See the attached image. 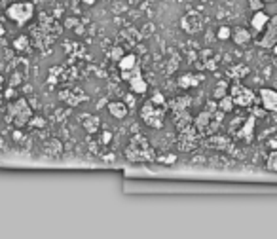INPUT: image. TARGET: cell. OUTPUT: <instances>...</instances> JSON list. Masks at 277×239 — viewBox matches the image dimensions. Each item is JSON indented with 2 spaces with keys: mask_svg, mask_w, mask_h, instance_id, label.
Listing matches in <instances>:
<instances>
[{
  "mask_svg": "<svg viewBox=\"0 0 277 239\" xmlns=\"http://www.w3.org/2000/svg\"><path fill=\"white\" fill-rule=\"evenodd\" d=\"M123 154H125V158L129 161H135V163H152V161H158V154L154 150V146L142 135H133L131 141L127 143Z\"/></svg>",
  "mask_w": 277,
  "mask_h": 239,
  "instance_id": "cell-1",
  "label": "cell"
},
{
  "mask_svg": "<svg viewBox=\"0 0 277 239\" xmlns=\"http://www.w3.org/2000/svg\"><path fill=\"white\" fill-rule=\"evenodd\" d=\"M258 46L264 49H272L274 46H277V16L270 17V21L264 29V36L258 40Z\"/></svg>",
  "mask_w": 277,
  "mask_h": 239,
  "instance_id": "cell-7",
  "label": "cell"
},
{
  "mask_svg": "<svg viewBox=\"0 0 277 239\" xmlns=\"http://www.w3.org/2000/svg\"><path fill=\"white\" fill-rule=\"evenodd\" d=\"M228 74H230V76H233L235 80H239V78H243L245 74H249V66L235 65L233 68H230V70H228Z\"/></svg>",
  "mask_w": 277,
  "mask_h": 239,
  "instance_id": "cell-21",
  "label": "cell"
},
{
  "mask_svg": "<svg viewBox=\"0 0 277 239\" xmlns=\"http://www.w3.org/2000/svg\"><path fill=\"white\" fill-rule=\"evenodd\" d=\"M4 86V78H2V76H0V87Z\"/></svg>",
  "mask_w": 277,
  "mask_h": 239,
  "instance_id": "cell-32",
  "label": "cell"
},
{
  "mask_svg": "<svg viewBox=\"0 0 277 239\" xmlns=\"http://www.w3.org/2000/svg\"><path fill=\"white\" fill-rule=\"evenodd\" d=\"M235 137H237L239 141L247 143V144H251V143H253V139H254V116H251L249 120H245L243 127L235 133Z\"/></svg>",
  "mask_w": 277,
  "mask_h": 239,
  "instance_id": "cell-11",
  "label": "cell"
},
{
  "mask_svg": "<svg viewBox=\"0 0 277 239\" xmlns=\"http://www.w3.org/2000/svg\"><path fill=\"white\" fill-rule=\"evenodd\" d=\"M108 112L118 118V120H122V118H125L127 114H129V107L125 105V103H120V101H112V103H108Z\"/></svg>",
  "mask_w": 277,
  "mask_h": 239,
  "instance_id": "cell-15",
  "label": "cell"
},
{
  "mask_svg": "<svg viewBox=\"0 0 277 239\" xmlns=\"http://www.w3.org/2000/svg\"><path fill=\"white\" fill-rule=\"evenodd\" d=\"M266 169H268V171H272V173H277V150H272V152L268 154Z\"/></svg>",
  "mask_w": 277,
  "mask_h": 239,
  "instance_id": "cell-23",
  "label": "cell"
},
{
  "mask_svg": "<svg viewBox=\"0 0 277 239\" xmlns=\"http://www.w3.org/2000/svg\"><path fill=\"white\" fill-rule=\"evenodd\" d=\"M216 34H218V40H228L231 36V29L230 27H220Z\"/></svg>",
  "mask_w": 277,
  "mask_h": 239,
  "instance_id": "cell-27",
  "label": "cell"
},
{
  "mask_svg": "<svg viewBox=\"0 0 277 239\" xmlns=\"http://www.w3.org/2000/svg\"><path fill=\"white\" fill-rule=\"evenodd\" d=\"M190 103H192L190 97H177V99H173V101L169 103V107H171L173 112H179V110H188Z\"/></svg>",
  "mask_w": 277,
  "mask_h": 239,
  "instance_id": "cell-17",
  "label": "cell"
},
{
  "mask_svg": "<svg viewBox=\"0 0 277 239\" xmlns=\"http://www.w3.org/2000/svg\"><path fill=\"white\" fill-rule=\"evenodd\" d=\"M216 103H218V109L222 110L224 114H228V112L233 110V101H231L230 93H228V95H224V97H220Z\"/></svg>",
  "mask_w": 277,
  "mask_h": 239,
  "instance_id": "cell-18",
  "label": "cell"
},
{
  "mask_svg": "<svg viewBox=\"0 0 277 239\" xmlns=\"http://www.w3.org/2000/svg\"><path fill=\"white\" fill-rule=\"evenodd\" d=\"M123 53H125V51H123V49H122L120 46H114V48L110 49V53H108V57H110V59H114V61H120V59L123 57Z\"/></svg>",
  "mask_w": 277,
  "mask_h": 239,
  "instance_id": "cell-26",
  "label": "cell"
},
{
  "mask_svg": "<svg viewBox=\"0 0 277 239\" xmlns=\"http://www.w3.org/2000/svg\"><path fill=\"white\" fill-rule=\"evenodd\" d=\"M258 97H260V103L262 107L268 110V112H277V91L272 87H262L258 91Z\"/></svg>",
  "mask_w": 277,
  "mask_h": 239,
  "instance_id": "cell-10",
  "label": "cell"
},
{
  "mask_svg": "<svg viewBox=\"0 0 277 239\" xmlns=\"http://www.w3.org/2000/svg\"><path fill=\"white\" fill-rule=\"evenodd\" d=\"M268 21H270V16H268L264 10H258V12H254L253 19H251V25H253L254 32H262V31L266 29Z\"/></svg>",
  "mask_w": 277,
  "mask_h": 239,
  "instance_id": "cell-12",
  "label": "cell"
},
{
  "mask_svg": "<svg viewBox=\"0 0 277 239\" xmlns=\"http://www.w3.org/2000/svg\"><path fill=\"white\" fill-rule=\"evenodd\" d=\"M228 89H230V84H228V82H218V84H216V87H215V91H213V97L218 101L220 97L228 95Z\"/></svg>",
  "mask_w": 277,
  "mask_h": 239,
  "instance_id": "cell-20",
  "label": "cell"
},
{
  "mask_svg": "<svg viewBox=\"0 0 277 239\" xmlns=\"http://www.w3.org/2000/svg\"><path fill=\"white\" fill-rule=\"evenodd\" d=\"M138 114H140V120L152 129H162L163 124H165V107L154 105L150 99L146 103H142Z\"/></svg>",
  "mask_w": 277,
  "mask_h": 239,
  "instance_id": "cell-2",
  "label": "cell"
},
{
  "mask_svg": "<svg viewBox=\"0 0 277 239\" xmlns=\"http://www.w3.org/2000/svg\"><path fill=\"white\" fill-rule=\"evenodd\" d=\"M272 2H277V0H264V4H272Z\"/></svg>",
  "mask_w": 277,
  "mask_h": 239,
  "instance_id": "cell-30",
  "label": "cell"
},
{
  "mask_svg": "<svg viewBox=\"0 0 277 239\" xmlns=\"http://www.w3.org/2000/svg\"><path fill=\"white\" fill-rule=\"evenodd\" d=\"M150 101H152L154 105H158V107H165V109H167V101H165V97H163L160 91H156V93L150 97Z\"/></svg>",
  "mask_w": 277,
  "mask_h": 239,
  "instance_id": "cell-25",
  "label": "cell"
},
{
  "mask_svg": "<svg viewBox=\"0 0 277 239\" xmlns=\"http://www.w3.org/2000/svg\"><path fill=\"white\" fill-rule=\"evenodd\" d=\"M12 114H14L15 126H25V124L29 122V118H31V109H29L27 101H25V99H19V101L12 107Z\"/></svg>",
  "mask_w": 277,
  "mask_h": 239,
  "instance_id": "cell-9",
  "label": "cell"
},
{
  "mask_svg": "<svg viewBox=\"0 0 277 239\" xmlns=\"http://www.w3.org/2000/svg\"><path fill=\"white\" fill-rule=\"evenodd\" d=\"M203 82V76L201 74H185L179 78V87L188 89V87H198Z\"/></svg>",
  "mask_w": 277,
  "mask_h": 239,
  "instance_id": "cell-14",
  "label": "cell"
},
{
  "mask_svg": "<svg viewBox=\"0 0 277 239\" xmlns=\"http://www.w3.org/2000/svg\"><path fill=\"white\" fill-rule=\"evenodd\" d=\"M2 34H4V27L0 25V36H2Z\"/></svg>",
  "mask_w": 277,
  "mask_h": 239,
  "instance_id": "cell-31",
  "label": "cell"
},
{
  "mask_svg": "<svg viewBox=\"0 0 277 239\" xmlns=\"http://www.w3.org/2000/svg\"><path fill=\"white\" fill-rule=\"evenodd\" d=\"M231 40L233 44H237V46H247V44L251 42V32L247 31V29H243V27H235L233 31H231Z\"/></svg>",
  "mask_w": 277,
  "mask_h": 239,
  "instance_id": "cell-13",
  "label": "cell"
},
{
  "mask_svg": "<svg viewBox=\"0 0 277 239\" xmlns=\"http://www.w3.org/2000/svg\"><path fill=\"white\" fill-rule=\"evenodd\" d=\"M228 93H230L233 105H235V107H243V109H245V107H251L254 103V99H256L253 89L243 86L241 82H233V84H230Z\"/></svg>",
  "mask_w": 277,
  "mask_h": 239,
  "instance_id": "cell-5",
  "label": "cell"
},
{
  "mask_svg": "<svg viewBox=\"0 0 277 239\" xmlns=\"http://www.w3.org/2000/svg\"><path fill=\"white\" fill-rule=\"evenodd\" d=\"M82 2H84V4H88V6H93L97 0H82Z\"/></svg>",
  "mask_w": 277,
  "mask_h": 239,
  "instance_id": "cell-29",
  "label": "cell"
},
{
  "mask_svg": "<svg viewBox=\"0 0 277 239\" xmlns=\"http://www.w3.org/2000/svg\"><path fill=\"white\" fill-rule=\"evenodd\" d=\"M14 48H15L17 51H27V49H29V36H17V38L14 40Z\"/></svg>",
  "mask_w": 277,
  "mask_h": 239,
  "instance_id": "cell-24",
  "label": "cell"
},
{
  "mask_svg": "<svg viewBox=\"0 0 277 239\" xmlns=\"http://www.w3.org/2000/svg\"><path fill=\"white\" fill-rule=\"evenodd\" d=\"M207 141L211 143V146H215V148H228V139H224V137L211 135V137H207Z\"/></svg>",
  "mask_w": 277,
  "mask_h": 239,
  "instance_id": "cell-22",
  "label": "cell"
},
{
  "mask_svg": "<svg viewBox=\"0 0 277 239\" xmlns=\"http://www.w3.org/2000/svg\"><path fill=\"white\" fill-rule=\"evenodd\" d=\"M82 122H84V127H86L88 133H95L97 127H99V118L97 116H84Z\"/></svg>",
  "mask_w": 277,
  "mask_h": 239,
  "instance_id": "cell-19",
  "label": "cell"
},
{
  "mask_svg": "<svg viewBox=\"0 0 277 239\" xmlns=\"http://www.w3.org/2000/svg\"><path fill=\"white\" fill-rule=\"evenodd\" d=\"M6 17L15 25L23 27L34 17V4L32 2H14L6 8Z\"/></svg>",
  "mask_w": 277,
  "mask_h": 239,
  "instance_id": "cell-3",
  "label": "cell"
},
{
  "mask_svg": "<svg viewBox=\"0 0 277 239\" xmlns=\"http://www.w3.org/2000/svg\"><path fill=\"white\" fill-rule=\"evenodd\" d=\"M249 2V8L253 12H258V10H264V0H247Z\"/></svg>",
  "mask_w": 277,
  "mask_h": 239,
  "instance_id": "cell-28",
  "label": "cell"
},
{
  "mask_svg": "<svg viewBox=\"0 0 277 239\" xmlns=\"http://www.w3.org/2000/svg\"><path fill=\"white\" fill-rule=\"evenodd\" d=\"M122 78L129 84L131 91L137 93V95H144V93L148 91V84H146V80L142 78V70H140L138 63L135 66H131L129 70H122Z\"/></svg>",
  "mask_w": 277,
  "mask_h": 239,
  "instance_id": "cell-6",
  "label": "cell"
},
{
  "mask_svg": "<svg viewBox=\"0 0 277 239\" xmlns=\"http://www.w3.org/2000/svg\"><path fill=\"white\" fill-rule=\"evenodd\" d=\"M137 65V55L135 53H123V57L118 61V68H120V72L122 70H129L131 66Z\"/></svg>",
  "mask_w": 277,
  "mask_h": 239,
  "instance_id": "cell-16",
  "label": "cell"
},
{
  "mask_svg": "<svg viewBox=\"0 0 277 239\" xmlns=\"http://www.w3.org/2000/svg\"><path fill=\"white\" fill-rule=\"evenodd\" d=\"M200 133L194 127V124L186 126L183 129L177 131V146L181 152H192L198 144H200Z\"/></svg>",
  "mask_w": 277,
  "mask_h": 239,
  "instance_id": "cell-4",
  "label": "cell"
},
{
  "mask_svg": "<svg viewBox=\"0 0 277 239\" xmlns=\"http://www.w3.org/2000/svg\"><path fill=\"white\" fill-rule=\"evenodd\" d=\"M181 27H183V31L188 32V34H196V32H200V31L203 29V19H201L200 14L190 12V14H186L185 17L181 19Z\"/></svg>",
  "mask_w": 277,
  "mask_h": 239,
  "instance_id": "cell-8",
  "label": "cell"
},
{
  "mask_svg": "<svg viewBox=\"0 0 277 239\" xmlns=\"http://www.w3.org/2000/svg\"><path fill=\"white\" fill-rule=\"evenodd\" d=\"M0 2H2V0H0Z\"/></svg>",
  "mask_w": 277,
  "mask_h": 239,
  "instance_id": "cell-33",
  "label": "cell"
}]
</instances>
